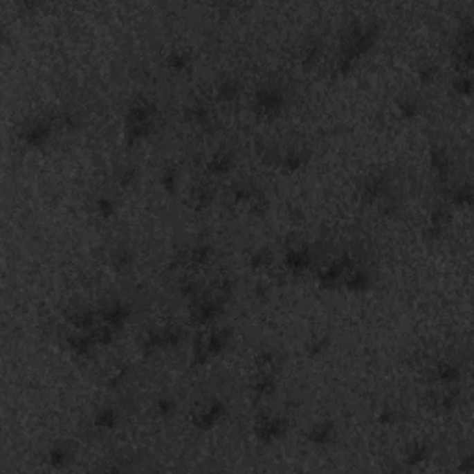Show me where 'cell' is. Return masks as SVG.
Returning a JSON list of instances; mask_svg holds the SVG:
<instances>
[{"label":"cell","instance_id":"obj_44","mask_svg":"<svg viewBox=\"0 0 474 474\" xmlns=\"http://www.w3.org/2000/svg\"><path fill=\"white\" fill-rule=\"evenodd\" d=\"M160 185L161 189L165 191L167 194H176L178 188H180V182H178V171L176 167L167 165L160 174Z\"/></svg>","mask_w":474,"mask_h":474},{"label":"cell","instance_id":"obj_12","mask_svg":"<svg viewBox=\"0 0 474 474\" xmlns=\"http://www.w3.org/2000/svg\"><path fill=\"white\" fill-rule=\"evenodd\" d=\"M313 263V252L311 246L302 243V241H295L291 245H287L284 252V265L293 275H300L304 271H308Z\"/></svg>","mask_w":474,"mask_h":474},{"label":"cell","instance_id":"obj_42","mask_svg":"<svg viewBox=\"0 0 474 474\" xmlns=\"http://www.w3.org/2000/svg\"><path fill=\"white\" fill-rule=\"evenodd\" d=\"M376 208H378V213L382 215V217H385V219H394V217H399V213H400V200H399V197L391 191V193L385 197V199H382L380 202L376 204Z\"/></svg>","mask_w":474,"mask_h":474},{"label":"cell","instance_id":"obj_28","mask_svg":"<svg viewBox=\"0 0 474 474\" xmlns=\"http://www.w3.org/2000/svg\"><path fill=\"white\" fill-rule=\"evenodd\" d=\"M67 345H69L71 352H75L80 358H87L93 354V350L97 349V343L93 339L91 331H80L76 330L75 334L67 336Z\"/></svg>","mask_w":474,"mask_h":474},{"label":"cell","instance_id":"obj_30","mask_svg":"<svg viewBox=\"0 0 474 474\" xmlns=\"http://www.w3.org/2000/svg\"><path fill=\"white\" fill-rule=\"evenodd\" d=\"M213 200H215V189L212 188V183L208 182L197 183V185L191 189V194H189V204H191V208H194L197 212L208 210V208L213 204Z\"/></svg>","mask_w":474,"mask_h":474},{"label":"cell","instance_id":"obj_14","mask_svg":"<svg viewBox=\"0 0 474 474\" xmlns=\"http://www.w3.org/2000/svg\"><path fill=\"white\" fill-rule=\"evenodd\" d=\"M130 319V308L122 300H109L98 311V322L111 326L113 330H120Z\"/></svg>","mask_w":474,"mask_h":474},{"label":"cell","instance_id":"obj_35","mask_svg":"<svg viewBox=\"0 0 474 474\" xmlns=\"http://www.w3.org/2000/svg\"><path fill=\"white\" fill-rule=\"evenodd\" d=\"M193 63V56L189 54L185 48H172L165 57L167 69L171 71L172 75H183L188 73L189 67Z\"/></svg>","mask_w":474,"mask_h":474},{"label":"cell","instance_id":"obj_49","mask_svg":"<svg viewBox=\"0 0 474 474\" xmlns=\"http://www.w3.org/2000/svg\"><path fill=\"white\" fill-rule=\"evenodd\" d=\"M89 331H91V336L93 339H95L97 347H100V345H109L115 339V334H117V330H113L111 326L100 325V322Z\"/></svg>","mask_w":474,"mask_h":474},{"label":"cell","instance_id":"obj_18","mask_svg":"<svg viewBox=\"0 0 474 474\" xmlns=\"http://www.w3.org/2000/svg\"><path fill=\"white\" fill-rule=\"evenodd\" d=\"M457 402H459V388L457 385H446L441 388L439 391H435L430 396V405L435 413L439 415H446L456 410Z\"/></svg>","mask_w":474,"mask_h":474},{"label":"cell","instance_id":"obj_11","mask_svg":"<svg viewBox=\"0 0 474 474\" xmlns=\"http://www.w3.org/2000/svg\"><path fill=\"white\" fill-rule=\"evenodd\" d=\"M452 57L454 63L462 69V73H471L473 67V24L468 21L456 37V43L452 46Z\"/></svg>","mask_w":474,"mask_h":474},{"label":"cell","instance_id":"obj_41","mask_svg":"<svg viewBox=\"0 0 474 474\" xmlns=\"http://www.w3.org/2000/svg\"><path fill=\"white\" fill-rule=\"evenodd\" d=\"M396 108H399V113L404 117V119H415L421 111V100L415 95H404L402 98H399L396 102Z\"/></svg>","mask_w":474,"mask_h":474},{"label":"cell","instance_id":"obj_26","mask_svg":"<svg viewBox=\"0 0 474 474\" xmlns=\"http://www.w3.org/2000/svg\"><path fill=\"white\" fill-rule=\"evenodd\" d=\"M65 317L75 330L80 331H89L98 325V313L89 308H73L65 313Z\"/></svg>","mask_w":474,"mask_h":474},{"label":"cell","instance_id":"obj_46","mask_svg":"<svg viewBox=\"0 0 474 474\" xmlns=\"http://www.w3.org/2000/svg\"><path fill=\"white\" fill-rule=\"evenodd\" d=\"M176 400L172 396H160L154 404V413L160 419H171L176 413Z\"/></svg>","mask_w":474,"mask_h":474},{"label":"cell","instance_id":"obj_9","mask_svg":"<svg viewBox=\"0 0 474 474\" xmlns=\"http://www.w3.org/2000/svg\"><path fill=\"white\" fill-rule=\"evenodd\" d=\"M354 265V259L349 256V254H341L336 259L325 263L322 267H319L317 271V280L322 287L326 289H331V287H337L343 284V278L347 275V271Z\"/></svg>","mask_w":474,"mask_h":474},{"label":"cell","instance_id":"obj_16","mask_svg":"<svg viewBox=\"0 0 474 474\" xmlns=\"http://www.w3.org/2000/svg\"><path fill=\"white\" fill-rule=\"evenodd\" d=\"M213 257H215V248L210 243H194L180 256V263L197 271V268L208 267L213 262Z\"/></svg>","mask_w":474,"mask_h":474},{"label":"cell","instance_id":"obj_25","mask_svg":"<svg viewBox=\"0 0 474 474\" xmlns=\"http://www.w3.org/2000/svg\"><path fill=\"white\" fill-rule=\"evenodd\" d=\"M459 378H462V369H459V365H456L454 361H439V363L432 369V380H434L437 385H441V388L457 385Z\"/></svg>","mask_w":474,"mask_h":474},{"label":"cell","instance_id":"obj_39","mask_svg":"<svg viewBox=\"0 0 474 474\" xmlns=\"http://www.w3.org/2000/svg\"><path fill=\"white\" fill-rule=\"evenodd\" d=\"M473 200H474V193H473V185H471V182H462L457 183V185H454L450 191V204L452 206L456 208H463V210H467V208L473 206Z\"/></svg>","mask_w":474,"mask_h":474},{"label":"cell","instance_id":"obj_15","mask_svg":"<svg viewBox=\"0 0 474 474\" xmlns=\"http://www.w3.org/2000/svg\"><path fill=\"white\" fill-rule=\"evenodd\" d=\"M235 167V154L232 149L221 147L213 152L206 161V174L212 178L226 176L234 171Z\"/></svg>","mask_w":474,"mask_h":474},{"label":"cell","instance_id":"obj_6","mask_svg":"<svg viewBox=\"0 0 474 474\" xmlns=\"http://www.w3.org/2000/svg\"><path fill=\"white\" fill-rule=\"evenodd\" d=\"M226 413H228V404L219 396H210L197 404V408L191 412V424L197 430L206 432L215 428L226 417Z\"/></svg>","mask_w":474,"mask_h":474},{"label":"cell","instance_id":"obj_7","mask_svg":"<svg viewBox=\"0 0 474 474\" xmlns=\"http://www.w3.org/2000/svg\"><path fill=\"white\" fill-rule=\"evenodd\" d=\"M289 430V421L282 413H262L254 423V437L262 445H275L284 439Z\"/></svg>","mask_w":474,"mask_h":474},{"label":"cell","instance_id":"obj_43","mask_svg":"<svg viewBox=\"0 0 474 474\" xmlns=\"http://www.w3.org/2000/svg\"><path fill=\"white\" fill-rule=\"evenodd\" d=\"M257 191H254V188L252 185H248V183L245 182H237L234 183L232 188H230V199H232V202L234 204H246L248 206V202L252 200V197L256 194Z\"/></svg>","mask_w":474,"mask_h":474},{"label":"cell","instance_id":"obj_1","mask_svg":"<svg viewBox=\"0 0 474 474\" xmlns=\"http://www.w3.org/2000/svg\"><path fill=\"white\" fill-rule=\"evenodd\" d=\"M380 35V26L374 23H356L345 35L341 52L336 60L337 75L347 76L352 73L356 63L371 51Z\"/></svg>","mask_w":474,"mask_h":474},{"label":"cell","instance_id":"obj_5","mask_svg":"<svg viewBox=\"0 0 474 474\" xmlns=\"http://www.w3.org/2000/svg\"><path fill=\"white\" fill-rule=\"evenodd\" d=\"M185 331L180 325H163L156 326L152 330L145 331V336L141 337V350L143 354H154L158 350L174 349L182 343Z\"/></svg>","mask_w":474,"mask_h":474},{"label":"cell","instance_id":"obj_8","mask_svg":"<svg viewBox=\"0 0 474 474\" xmlns=\"http://www.w3.org/2000/svg\"><path fill=\"white\" fill-rule=\"evenodd\" d=\"M224 306H226V302H223L221 298L213 297L212 293L202 295L191 306V322L197 326L213 325L223 315Z\"/></svg>","mask_w":474,"mask_h":474},{"label":"cell","instance_id":"obj_20","mask_svg":"<svg viewBox=\"0 0 474 474\" xmlns=\"http://www.w3.org/2000/svg\"><path fill=\"white\" fill-rule=\"evenodd\" d=\"M278 389V372L256 371L250 380V391L257 399H268Z\"/></svg>","mask_w":474,"mask_h":474},{"label":"cell","instance_id":"obj_34","mask_svg":"<svg viewBox=\"0 0 474 474\" xmlns=\"http://www.w3.org/2000/svg\"><path fill=\"white\" fill-rule=\"evenodd\" d=\"M119 421V412L115 408H111V405L98 408L97 412L93 413V426L100 430V432H113L117 428Z\"/></svg>","mask_w":474,"mask_h":474},{"label":"cell","instance_id":"obj_52","mask_svg":"<svg viewBox=\"0 0 474 474\" xmlns=\"http://www.w3.org/2000/svg\"><path fill=\"white\" fill-rule=\"evenodd\" d=\"M399 421L400 412L396 408H393V405H385V408H382L380 413H378V423L382 424V426H393V424H396Z\"/></svg>","mask_w":474,"mask_h":474},{"label":"cell","instance_id":"obj_40","mask_svg":"<svg viewBox=\"0 0 474 474\" xmlns=\"http://www.w3.org/2000/svg\"><path fill=\"white\" fill-rule=\"evenodd\" d=\"M330 347V336L328 334H315L306 341V354L309 358H320Z\"/></svg>","mask_w":474,"mask_h":474},{"label":"cell","instance_id":"obj_50","mask_svg":"<svg viewBox=\"0 0 474 474\" xmlns=\"http://www.w3.org/2000/svg\"><path fill=\"white\" fill-rule=\"evenodd\" d=\"M95 208H97L98 215H100V217H104V219L113 217L115 213H117L115 200L111 199V197H108V194H102V197H98L97 202H95Z\"/></svg>","mask_w":474,"mask_h":474},{"label":"cell","instance_id":"obj_38","mask_svg":"<svg viewBox=\"0 0 474 474\" xmlns=\"http://www.w3.org/2000/svg\"><path fill=\"white\" fill-rule=\"evenodd\" d=\"M176 289L180 293V297L185 298V300H191V302H194L197 298L204 295V286H202V282L197 276H183L182 280L178 282Z\"/></svg>","mask_w":474,"mask_h":474},{"label":"cell","instance_id":"obj_23","mask_svg":"<svg viewBox=\"0 0 474 474\" xmlns=\"http://www.w3.org/2000/svg\"><path fill=\"white\" fill-rule=\"evenodd\" d=\"M311 152L304 147H291L280 156V167L286 172H298L308 165Z\"/></svg>","mask_w":474,"mask_h":474},{"label":"cell","instance_id":"obj_51","mask_svg":"<svg viewBox=\"0 0 474 474\" xmlns=\"http://www.w3.org/2000/svg\"><path fill=\"white\" fill-rule=\"evenodd\" d=\"M136 178H138V169L131 165H122L117 171V183H119L120 188H130V185H134V182H136Z\"/></svg>","mask_w":474,"mask_h":474},{"label":"cell","instance_id":"obj_37","mask_svg":"<svg viewBox=\"0 0 474 474\" xmlns=\"http://www.w3.org/2000/svg\"><path fill=\"white\" fill-rule=\"evenodd\" d=\"M275 263V254L268 246H259V248H254V250L248 254V267L256 273H262V271H267L271 265Z\"/></svg>","mask_w":474,"mask_h":474},{"label":"cell","instance_id":"obj_3","mask_svg":"<svg viewBox=\"0 0 474 474\" xmlns=\"http://www.w3.org/2000/svg\"><path fill=\"white\" fill-rule=\"evenodd\" d=\"M232 343V330L228 326L210 328L197 337L193 347V365H204L226 352Z\"/></svg>","mask_w":474,"mask_h":474},{"label":"cell","instance_id":"obj_13","mask_svg":"<svg viewBox=\"0 0 474 474\" xmlns=\"http://www.w3.org/2000/svg\"><path fill=\"white\" fill-rule=\"evenodd\" d=\"M54 120L52 119H32L21 128V139L32 149H39L51 139L54 131Z\"/></svg>","mask_w":474,"mask_h":474},{"label":"cell","instance_id":"obj_4","mask_svg":"<svg viewBox=\"0 0 474 474\" xmlns=\"http://www.w3.org/2000/svg\"><path fill=\"white\" fill-rule=\"evenodd\" d=\"M286 106V93L278 84L267 82L254 91V111L262 119L273 120Z\"/></svg>","mask_w":474,"mask_h":474},{"label":"cell","instance_id":"obj_19","mask_svg":"<svg viewBox=\"0 0 474 474\" xmlns=\"http://www.w3.org/2000/svg\"><path fill=\"white\" fill-rule=\"evenodd\" d=\"M76 456V448L71 441H56L46 450V463L52 468H65L73 463Z\"/></svg>","mask_w":474,"mask_h":474},{"label":"cell","instance_id":"obj_47","mask_svg":"<svg viewBox=\"0 0 474 474\" xmlns=\"http://www.w3.org/2000/svg\"><path fill=\"white\" fill-rule=\"evenodd\" d=\"M452 89L459 97H468L473 93V78L471 73H457L456 78L452 80Z\"/></svg>","mask_w":474,"mask_h":474},{"label":"cell","instance_id":"obj_27","mask_svg":"<svg viewBox=\"0 0 474 474\" xmlns=\"http://www.w3.org/2000/svg\"><path fill=\"white\" fill-rule=\"evenodd\" d=\"M430 163H432V169H434L437 180H441V182L448 180L452 172V161L445 147H441V145L432 147V150H430Z\"/></svg>","mask_w":474,"mask_h":474},{"label":"cell","instance_id":"obj_10","mask_svg":"<svg viewBox=\"0 0 474 474\" xmlns=\"http://www.w3.org/2000/svg\"><path fill=\"white\" fill-rule=\"evenodd\" d=\"M391 191L393 189H391V180H389L388 174L385 172H374L371 176H367L363 183H361V202L365 206H376L378 202L385 199Z\"/></svg>","mask_w":474,"mask_h":474},{"label":"cell","instance_id":"obj_31","mask_svg":"<svg viewBox=\"0 0 474 474\" xmlns=\"http://www.w3.org/2000/svg\"><path fill=\"white\" fill-rule=\"evenodd\" d=\"M183 117L188 119V122L197 126H206L212 122L213 113L212 108L208 106L204 100H193L183 108Z\"/></svg>","mask_w":474,"mask_h":474},{"label":"cell","instance_id":"obj_36","mask_svg":"<svg viewBox=\"0 0 474 474\" xmlns=\"http://www.w3.org/2000/svg\"><path fill=\"white\" fill-rule=\"evenodd\" d=\"M254 367H256V371L278 372L282 367V358L278 352H275V350H259V352L254 356Z\"/></svg>","mask_w":474,"mask_h":474},{"label":"cell","instance_id":"obj_21","mask_svg":"<svg viewBox=\"0 0 474 474\" xmlns=\"http://www.w3.org/2000/svg\"><path fill=\"white\" fill-rule=\"evenodd\" d=\"M371 284H372L371 273H369L367 268L358 267L356 263L349 268V271H347V275H345V278H343L345 289H347L349 293H356V295L369 291Z\"/></svg>","mask_w":474,"mask_h":474},{"label":"cell","instance_id":"obj_33","mask_svg":"<svg viewBox=\"0 0 474 474\" xmlns=\"http://www.w3.org/2000/svg\"><path fill=\"white\" fill-rule=\"evenodd\" d=\"M136 263V254L131 250L130 246L119 245L115 246L113 250L109 252V265L117 273H125V271H130Z\"/></svg>","mask_w":474,"mask_h":474},{"label":"cell","instance_id":"obj_17","mask_svg":"<svg viewBox=\"0 0 474 474\" xmlns=\"http://www.w3.org/2000/svg\"><path fill=\"white\" fill-rule=\"evenodd\" d=\"M448 224H450V210H448L446 204H439V206H435L430 212L428 223H426V228H424V235L432 241L441 239L446 234Z\"/></svg>","mask_w":474,"mask_h":474},{"label":"cell","instance_id":"obj_22","mask_svg":"<svg viewBox=\"0 0 474 474\" xmlns=\"http://www.w3.org/2000/svg\"><path fill=\"white\" fill-rule=\"evenodd\" d=\"M336 424L330 419H325V421H319L315 423L311 428L306 432V439L315 446H328L331 441L336 439Z\"/></svg>","mask_w":474,"mask_h":474},{"label":"cell","instance_id":"obj_53","mask_svg":"<svg viewBox=\"0 0 474 474\" xmlns=\"http://www.w3.org/2000/svg\"><path fill=\"white\" fill-rule=\"evenodd\" d=\"M268 291H271V289H268V286L265 282H257L256 287H254V295H256L257 298H265L268 295Z\"/></svg>","mask_w":474,"mask_h":474},{"label":"cell","instance_id":"obj_29","mask_svg":"<svg viewBox=\"0 0 474 474\" xmlns=\"http://www.w3.org/2000/svg\"><path fill=\"white\" fill-rule=\"evenodd\" d=\"M241 80L235 76L224 75L221 76L215 84V97L221 102H234L235 98H239L241 95Z\"/></svg>","mask_w":474,"mask_h":474},{"label":"cell","instance_id":"obj_2","mask_svg":"<svg viewBox=\"0 0 474 474\" xmlns=\"http://www.w3.org/2000/svg\"><path fill=\"white\" fill-rule=\"evenodd\" d=\"M156 126V106L152 100L145 97L136 98L128 106L125 117V134L130 143L143 141L154 131Z\"/></svg>","mask_w":474,"mask_h":474},{"label":"cell","instance_id":"obj_45","mask_svg":"<svg viewBox=\"0 0 474 474\" xmlns=\"http://www.w3.org/2000/svg\"><path fill=\"white\" fill-rule=\"evenodd\" d=\"M213 297L221 298L223 302H228L232 293H234V280L230 276H221L215 280V284L212 286V291H210Z\"/></svg>","mask_w":474,"mask_h":474},{"label":"cell","instance_id":"obj_32","mask_svg":"<svg viewBox=\"0 0 474 474\" xmlns=\"http://www.w3.org/2000/svg\"><path fill=\"white\" fill-rule=\"evenodd\" d=\"M322 54H325V46H322V41L315 39L311 37L309 41H306L300 51V63H302L304 69H313L320 63L322 60Z\"/></svg>","mask_w":474,"mask_h":474},{"label":"cell","instance_id":"obj_24","mask_svg":"<svg viewBox=\"0 0 474 474\" xmlns=\"http://www.w3.org/2000/svg\"><path fill=\"white\" fill-rule=\"evenodd\" d=\"M432 457V446L426 441H410L404 448V459L402 462L408 465V467H419L423 463L430 462Z\"/></svg>","mask_w":474,"mask_h":474},{"label":"cell","instance_id":"obj_54","mask_svg":"<svg viewBox=\"0 0 474 474\" xmlns=\"http://www.w3.org/2000/svg\"><path fill=\"white\" fill-rule=\"evenodd\" d=\"M474 467V459H473V454H467V456L463 457L462 463H459V471H473Z\"/></svg>","mask_w":474,"mask_h":474},{"label":"cell","instance_id":"obj_48","mask_svg":"<svg viewBox=\"0 0 474 474\" xmlns=\"http://www.w3.org/2000/svg\"><path fill=\"white\" fill-rule=\"evenodd\" d=\"M437 75H439V69L432 60H424L417 65V76L423 84H432L437 78Z\"/></svg>","mask_w":474,"mask_h":474}]
</instances>
